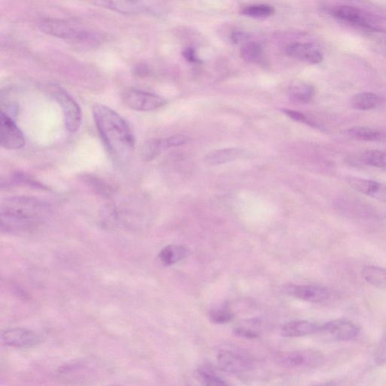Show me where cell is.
<instances>
[{"mask_svg":"<svg viewBox=\"0 0 386 386\" xmlns=\"http://www.w3.org/2000/svg\"><path fill=\"white\" fill-rule=\"evenodd\" d=\"M96 129L110 155L122 159L133 152L135 138L129 125L107 106L95 104L92 109Z\"/></svg>","mask_w":386,"mask_h":386,"instance_id":"6da1fadb","label":"cell"},{"mask_svg":"<svg viewBox=\"0 0 386 386\" xmlns=\"http://www.w3.org/2000/svg\"><path fill=\"white\" fill-rule=\"evenodd\" d=\"M48 214V208L40 200L27 196L6 199L1 205L2 228L21 231L36 226Z\"/></svg>","mask_w":386,"mask_h":386,"instance_id":"7a4b0ae2","label":"cell"},{"mask_svg":"<svg viewBox=\"0 0 386 386\" xmlns=\"http://www.w3.org/2000/svg\"><path fill=\"white\" fill-rule=\"evenodd\" d=\"M328 13L341 22L366 32L375 33L380 30L373 17L356 6L338 5L328 9Z\"/></svg>","mask_w":386,"mask_h":386,"instance_id":"3957f363","label":"cell"},{"mask_svg":"<svg viewBox=\"0 0 386 386\" xmlns=\"http://www.w3.org/2000/svg\"><path fill=\"white\" fill-rule=\"evenodd\" d=\"M50 92L55 100L61 105L66 129L71 133L78 131L83 119L80 105L59 86H52Z\"/></svg>","mask_w":386,"mask_h":386,"instance_id":"277c9868","label":"cell"},{"mask_svg":"<svg viewBox=\"0 0 386 386\" xmlns=\"http://www.w3.org/2000/svg\"><path fill=\"white\" fill-rule=\"evenodd\" d=\"M40 28L48 35L80 43L93 41L94 37L90 32L62 21L45 20L40 24Z\"/></svg>","mask_w":386,"mask_h":386,"instance_id":"5b68a950","label":"cell"},{"mask_svg":"<svg viewBox=\"0 0 386 386\" xmlns=\"http://www.w3.org/2000/svg\"><path fill=\"white\" fill-rule=\"evenodd\" d=\"M276 361L285 369L315 368L323 362V355L313 350H297L280 353Z\"/></svg>","mask_w":386,"mask_h":386,"instance_id":"8992f818","label":"cell"},{"mask_svg":"<svg viewBox=\"0 0 386 386\" xmlns=\"http://www.w3.org/2000/svg\"><path fill=\"white\" fill-rule=\"evenodd\" d=\"M123 100L131 110L148 112L159 109L167 103L162 96L138 90H131L124 92Z\"/></svg>","mask_w":386,"mask_h":386,"instance_id":"52a82bcc","label":"cell"},{"mask_svg":"<svg viewBox=\"0 0 386 386\" xmlns=\"http://www.w3.org/2000/svg\"><path fill=\"white\" fill-rule=\"evenodd\" d=\"M0 144L8 150H20L24 147L25 138L11 117L1 111L0 115Z\"/></svg>","mask_w":386,"mask_h":386,"instance_id":"ba28073f","label":"cell"},{"mask_svg":"<svg viewBox=\"0 0 386 386\" xmlns=\"http://www.w3.org/2000/svg\"><path fill=\"white\" fill-rule=\"evenodd\" d=\"M3 343L19 349L32 348L41 343V337L25 328H9L1 334Z\"/></svg>","mask_w":386,"mask_h":386,"instance_id":"9c48e42d","label":"cell"},{"mask_svg":"<svg viewBox=\"0 0 386 386\" xmlns=\"http://www.w3.org/2000/svg\"><path fill=\"white\" fill-rule=\"evenodd\" d=\"M217 361L222 370L231 373H245L252 370L254 366L252 361L247 357L227 350L220 352Z\"/></svg>","mask_w":386,"mask_h":386,"instance_id":"30bf717a","label":"cell"},{"mask_svg":"<svg viewBox=\"0 0 386 386\" xmlns=\"http://www.w3.org/2000/svg\"><path fill=\"white\" fill-rule=\"evenodd\" d=\"M93 3L109 10L127 15L154 13L157 11L155 3L150 2L98 1Z\"/></svg>","mask_w":386,"mask_h":386,"instance_id":"8fae6325","label":"cell"},{"mask_svg":"<svg viewBox=\"0 0 386 386\" xmlns=\"http://www.w3.org/2000/svg\"><path fill=\"white\" fill-rule=\"evenodd\" d=\"M321 331L325 332L337 341H349L359 336L360 329L350 321L337 320L321 326Z\"/></svg>","mask_w":386,"mask_h":386,"instance_id":"7c38bea8","label":"cell"},{"mask_svg":"<svg viewBox=\"0 0 386 386\" xmlns=\"http://www.w3.org/2000/svg\"><path fill=\"white\" fill-rule=\"evenodd\" d=\"M287 54L293 59L308 64H317L323 61V54L310 43H295L287 48Z\"/></svg>","mask_w":386,"mask_h":386,"instance_id":"4fadbf2b","label":"cell"},{"mask_svg":"<svg viewBox=\"0 0 386 386\" xmlns=\"http://www.w3.org/2000/svg\"><path fill=\"white\" fill-rule=\"evenodd\" d=\"M290 293L300 300L310 303H322L331 296L329 290L323 287L297 285L290 287Z\"/></svg>","mask_w":386,"mask_h":386,"instance_id":"5bb4252c","label":"cell"},{"mask_svg":"<svg viewBox=\"0 0 386 386\" xmlns=\"http://www.w3.org/2000/svg\"><path fill=\"white\" fill-rule=\"evenodd\" d=\"M250 153L243 149L226 148L210 152L206 157V162L210 166L223 165L240 159L248 157Z\"/></svg>","mask_w":386,"mask_h":386,"instance_id":"9a60e30c","label":"cell"},{"mask_svg":"<svg viewBox=\"0 0 386 386\" xmlns=\"http://www.w3.org/2000/svg\"><path fill=\"white\" fill-rule=\"evenodd\" d=\"M347 182L355 191L371 197H380L385 191L382 183L373 180L350 177Z\"/></svg>","mask_w":386,"mask_h":386,"instance_id":"2e32d148","label":"cell"},{"mask_svg":"<svg viewBox=\"0 0 386 386\" xmlns=\"http://www.w3.org/2000/svg\"><path fill=\"white\" fill-rule=\"evenodd\" d=\"M318 331H321V326L303 320L287 322L282 329L283 336L286 337H301L312 335Z\"/></svg>","mask_w":386,"mask_h":386,"instance_id":"e0dca14e","label":"cell"},{"mask_svg":"<svg viewBox=\"0 0 386 386\" xmlns=\"http://www.w3.org/2000/svg\"><path fill=\"white\" fill-rule=\"evenodd\" d=\"M384 100L381 96L373 92H361L352 96L351 104L357 110L368 111L380 107Z\"/></svg>","mask_w":386,"mask_h":386,"instance_id":"ac0fdd59","label":"cell"},{"mask_svg":"<svg viewBox=\"0 0 386 386\" xmlns=\"http://www.w3.org/2000/svg\"><path fill=\"white\" fill-rule=\"evenodd\" d=\"M288 94L292 101L296 103L310 102L315 94L314 87L303 81H294L290 85Z\"/></svg>","mask_w":386,"mask_h":386,"instance_id":"d6986e66","label":"cell"},{"mask_svg":"<svg viewBox=\"0 0 386 386\" xmlns=\"http://www.w3.org/2000/svg\"><path fill=\"white\" fill-rule=\"evenodd\" d=\"M241 56L248 63L264 65L266 56L262 45L256 42H248L241 48Z\"/></svg>","mask_w":386,"mask_h":386,"instance_id":"ffe728a7","label":"cell"},{"mask_svg":"<svg viewBox=\"0 0 386 386\" xmlns=\"http://www.w3.org/2000/svg\"><path fill=\"white\" fill-rule=\"evenodd\" d=\"M187 255L188 250L185 247L171 245L161 250L159 258L163 265L169 266L178 263Z\"/></svg>","mask_w":386,"mask_h":386,"instance_id":"44dd1931","label":"cell"},{"mask_svg":"<svg viewBox=\"0 0 386 386\" xmlns=\"http://www.w3.org/2000/svg\"><path fill=\"white\" fill-rule=\"evenodd\" d=\"M193 380L196 386H231L225 380L207 368L198 369L193 376Z\"/></svg>","mask_w":386,"mask_h":386,"instance_id":"7402d4cb","label":"cell"},{"mask_svg":"<svg viewBox=\"0 0 386 386\" xmlns=\"http://www.w3.org/2000/svg\"><path fill=\"white\" fill-rule=\"evenodd\" d=\"M362 276L370 285L386 289V269L374 266H365L362 270Z\"/></svg>","mask_w":386,"mask_h":386,"instance_id":"603a6c76","label":"cell"},{"mask_svg":"<svg viewBox=\"0 0 386 386\" xmlns=\"http://www.w3.org/2000/svg\"><path fill=\"white\" fill-rule=\"evenodd\" d=\"M348 134L355 140L369 142L380 141L385 138V134L381 131L365 127L352 128L349 129Z\"/></svg>","mask_w":386,"mask_h":386,"instance_id":"cb8c5ba5","label":"cell"},{"mask_svg":"<svg viewBox=\"0 0 386 386\" xmlns=\"http://www.w3.org/2000/svg\"><path fill=\"white\" fill-rule=\"evenodd\" d=\"M167 150L165 140L152 139L143 145L141 157L144 161H150L156 158L159 154Z\"/></svg>","mask_w":386,"mask_h":386,"instance_id":"d4e9b609","label":"cell"},{"mask_svg":"<svg viewBox=\"0 0 386 386\" xmlns=\"http://www.w3.org/2000/svg\"><path fill=\"white\" fill-rule=\"evenodd\" d=\"M243 15L254 18H265L275 13V8L267 4H255L248 6L241 9Z\"/></svg>","mask_w":386,"mask_h":386,"instance_id":"484cf974","label":"cell"},{"mask_svg":"<svg viewBox=\"0 0 386 386\" xmlns=\"http://www.w3.org/2000/svg\"><path fill=\"white\" fill-rule=\"evenodd\" d=\"M362 159L366 165L379 169H386V152L369 150L363 154Z\"/></svg>","mask_w":386,"mask_h":386,"instance_id":"4316f807","label":"cell"},{"mask_svg":"<svg viewBox=\"0 0 386 386\" xmlns=\"http://www.w3.org/2000/svg\"><path fill=\"white\" fill-rule=\"evenodd\" d=\"M210 318L214 323L225 324L233 320L234 314L227 306H221L210 312Z\"/></svg>","mask_w":386,"mask_h":386,"instance_id":"83f0119b","label":"cell"},{"mask_svg":"<svg viewBox=\"0 0 386 386\" xmlns=\"http://www.w3.org/2000/svg\"><path fill=\"white\" fill-rule=\"evenodd\" d=\"M283 112L286 115H287L289 118H291L292 120L296 122L306 124L308 125V127H311L313 128H317V129L320 128V125H318L317 123L310 120V118L307 117L305 114L301 112H298L292 110H288V109H284L283 110Z\"/></svg>","mask_w":386,"mask_h":386,"instance_id":"f1b7e54d","label":"cell"},{"mask_svg":"<svg viewBox=\"0 0 386 386\" xmlns=\"http://www.w3.org/2000/svg\"><path fill=\"white\" fill-rule=\"evenodd\" d=\"M375 361L378 364L386 363V335L379 344L375 353Z\"/></svg>","mask_w":386,"mask_h":386,"instance_id":"f546056e","label":"cell"},{"mask_svg":"<svg viewBox=\"0 0 386 386\" xmlns=\"http://www.w3.org/2000/svg\"><path fill=\"white\" fill-rule=\"evenodd\" d=\"M231 38L236 44L243 43L244 45L250 40V36L243 31H234L231 34Z\"/></svg>","mask_w":386,"mask_h":386,"instance_id":"4dcf8cb0","label":"cell"},{"mask_svg":"<svg viewBox=\"0 0 386 386\" xmlns=\"http://www.w3.org/2000/svg\"><path fill=\"white\" fill-rule=\"evenodd\" d=\"M236 334L238 336L248 338V339H255L259 336L258 331L249 329V328L246 327H238L236 330Z\"/></svg>","mask_w":386,"mask_h":386,"instance_id":"1f68e13d","label":"cell"},{"mask_svg":"<svg viewBox=\"0 0 386 386\" xmlns=\"http://www.w3.org/2000/svg\"><path fill=\"white\" fill-rule=\"evenodd\" d=\"M183 57L191 63H199L200 60L198 59L196 50L193 48H187L182 52Z\"/></svg>","mask_w":386,"mask_h":386,"instance_id":"d6a6232c","label":"cell"},{"mask_svg":"<svg viewBox=\"0 0 386 386\" xmlns=\"http://www.w3.org/2000/svg\"><path fill=\"white\" fill-rule=\"evenodd\" d=\"M376 50L386 56V36L378 38L376 43Z\"/></svg>","mask_w":386,"mask_h":386,"instance_id":"836d02e7","label":"cell"}]
</instances>
